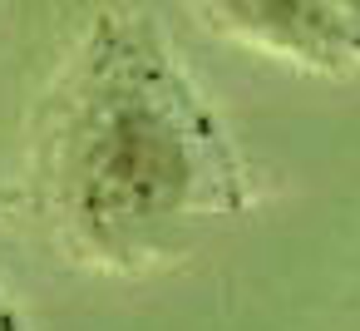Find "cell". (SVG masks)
Listing matches in <instances>:
<instances>
[{
    "label": "cell",
    "instance_id": "3",
    "mask_svg": "<svg viewBox=\"0 0 360 331\" xmlns=\"http://www.w3.org/2000/svg\"><path fill=\"white\" fill-rule=\"evenodd\" d=\"M335 6H340V11H345V15H350V20L360 25V0H335Z\"/></svg>",
    "mask_w": 360,
    "mask_h": 331
},
{
    "label": "cell",
    "instance_id": "1",
    "mask_svg": "<svg viewBox=\"0 0 360 331\" xmlns=\"http://www.w3.org/2000/svg\"><path fill=\"white\" fill-rule=\"evenodd\" d=\"M50 178L104 257L153 252L222 203V139L143 15H104L75 55L50 124Z\"/></svg>",
    "mask_w": 360,
    "mask_h": 331
},
{
    "label": "cell",
    "instance_id": "2",
    "mask_svg": "<svg viewBox=\"0 0 360 331\" xmlns=\"http://www.w3.org/2000/svg\"><path fill=\"white\" fill-rule=\"evenodd\" d=\"M188 6L212 30L291 65L326 75L360 65V25L335 0H188Z\"/></svg>",
    "mask_w": 360,
    "mask_h": 331
}]
</instances>
